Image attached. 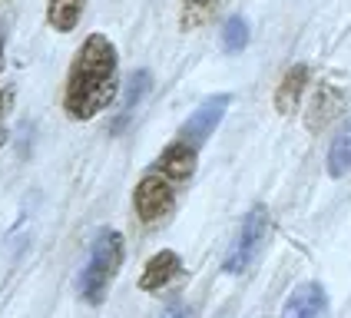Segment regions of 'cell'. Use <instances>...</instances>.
<instances>
[{
  "label": "cell",
  "instance_id": "13",
  "mask_svg": "<svg viewBox=\"0 0 351 318\" xmlns=\"http://www.w3.org/2000/svg\"><path fill=\"white\" fill-rule=\"evenodd\" d=\"M222 0H179V27L182 30H195L215 14Z\"/></svg>",
  "mask_w": 351,
  "mask_h": 318
},
{
  "label": "cell",
  "instance_id": "17",
  "mask_svg": "<svg viewBox=\"0 0 351 318\" xmlns=\"http://www.w3.org/2000/svg\"><path fill=\"white\" fill-rule=\"evenodd\" d=\"M0 73H3V34H0Z\"/></svg>",
  "mask_w": 351,
  "mask_h": 318
},
{
  "label": "cell",
  "instance_id": "1",
  "mask_svg": "<svg viewBox=\"0 0 351 318\" xmlns=\"http://www.w3.org/2000/svg\"><path fill=\"white\" fill-rule=\"evenodd\" d=\"M119 90V57L106 34H90L77 47V57L66 70L63 113L77 123L99 117Z\"/></svg>",
  "mask_w": 351,
  "mask_h": 318
},
{
  "label": "cell",
  "instance_id": "2",
  "mask_svg": "<svg viewBox=\"0 0 351 318\" xmlns=\"http://www.w3.org/2000/svg\"><path fill=\"white\" fill-rule=\"evenodd\" d=\"M123 256H126V249H123V236L117 229H99L93 236L90 256L80 272V298L86 305H103V298L123 265Z\"/></svg>",
  "mask_w": 351,
  "mask_h": 318
},
{
  "label": "cell",
  "instance_id": "9",
  "mask_svg": "<svg viewBox=\"0 0 351 318\" xmlns=\"http://www.w3.org/2000/svg\"><path fill=\"white\" fill-rule=\"evenodd\" d=\"M308 66L305 63H295L289 66V73L282 77V83L275 86V110L282 113V117H289L298 110V103H302V93H305V86H308Z\"/></svg>",
  "mask_w": 351,
  "mask_h": 318
},
{
  "label": "cell",
  "instance_id": "14",
  "mask_svg": "<svg viewBox=\"0 0 351 318\" xmlns=\"http://www.w3.org/2000/svg\"><path fill=\"white\" fill-rule=\"evenodd\" d=\"M249 47V23L245 17H229L222 27V50L226 53H239Z\"/></svg>",
  "mask_w": 351,
  "mask_h": 318
},
{
  "label": "cell",
  "instance_id": "11",
  "mask_svg": "<svg viewBox=\"0 0 351 318\" xmlns=\"http://www.w3.org/2000/svg\"><path fill=\"white\" fill-rule=\"evenodd\" d=\"M86 10V0H47V23L57 34H70Z\"/></svg>",
  "mask_w": 351,
  "mask_h": 318
},
{
  "label": "cell",
  "instance_id": "15",
  "mask_svg": "<svg viewBox=\"0 0 351 318\" xmlns=\"http://www.w3.org/2000/svg\"><path fill=\"white\" fill-rule=\"evenodd\" d=\"M149 80H153L149 77V70H133V73H130L126 90H123V110H126V113H133L139 99L149 93Z\"/></svg>",
  "mask_w": 351,
  "mask_h": 318
},
{
  "label": "cell",
  "instance_id": "5",
  "mask_svg": "<svg viewBox=\"0 0 351 318\" xmlns=\"http://www.w3.org/2000/svg\"><path fill=\"white\" fill-rule=\"evenodd\" d=\"M229 103H232V97H229V93H215V97L202 99V103H199V106L193 110V117L182 123V130H179V139L193 143L195 149H199V143H206V139L215 133V126L222 123L226 110H229Z\"/></svg>",
  "mask_w": 351,
  "mask_h": 318
},
{
  "label": "cell",
  "instance_id": "3",
  "mask_svg": "<svg viewBox=\"0 0 351 318\" xmlns=\"http://www.w3.org/2000/svg\"><path fill=\"white\" fill-rule=\"evenodd\" d=\"M265 236H269V209H265V206H252V209L245 212V219H242V229H239V236H235L222 269H226L229 276H242L255 258H258L262 245H265Z\"/></svg>",
  "mask_w": 351,
  "mask_h": 318
},
{
  "label": "cell",
  "instance_id": "10",
  "mask_svg": "<svg viewBox=\"0 0 351 318\" xmlns=\"http://www.w3.org/2000/svg\"><path fill=\"white\" fill-rule=\"evenodd\" d=\"M341 103H345L341 90H335V86H328V83H322V86L315 90L312 103H308V113H305L308 130H325V126L335 119V113L341 110Z\"/></svg>",
  "mask_w": 351,
  "mask_h": 318
},
{
  "label": "cell",
  "instance_id": "12",
  "mask_svg": "<svg viewBox=\"0 0 351 318\" xmlns=\"http://www.w3.org/2000/svg\"><path fill=\"white\" fill-rule=\"evenodd\" d=\"M351 169V119L341 123V130L335 133L332 146H328V176L341 179Z\"/></svg>",
  "mask_w": 351,
  "mask_h": 318
},
{
  "label": "cell",
  "instance_id": "16",
  "mask_svg": "<svg viewBox=\"0 0 351 318\" xmlns=\"http://www.w3.org/2000/svg\"><path fill=\"white\" fill-rule=\"evenodd\" d=\"M159 318H186V305H182V302H176V305H169Z\"/></svg>",
  "mask_w": 351,
  "mask_h": 318
},
{
  "label": "cell",
  "instance_id": "8",
  "mask_svg": "<svg viewBox=\"0 0 351 318\" xmlns=\"http://www.w3.org/2000/svg\"><path fill=\"white\" fill-rule=\"evenodd\" d=\"M179 272H182V258L176 256L173 249H162V252H156V256L146 262V269H143V276H139V289H143V292H159V289H166Z\"/></svg>",
  "mask_w": 351,
  "mask_h": 318
},
{
  "label": "cell",
  "instance_id": "6",
  "mask_svg": "<svg viewBox=\"0 0 351 318\" xmlns=\"http://www.w3.org/2000/svg\"><path fill=\"white\" fill-rule=\"evenodd\" d=\"M282 318H328V295L318 282H302L289 295Z\"/></svg>",
  "mask_w": 351,
  "mask_h": 318
},
{
  "label": "cell",
  "instance_id": "18",
  "mask_svg": "<svg viewBox=\"0 0 351 318\" xmlns=\"http://www.w3.org/2000/svg\"><path fill=\"white\" fill-rule=\"evenodd\" d=\"M3 3H7V0H0V7H3Z\"/></svg>",
  "mask_w": 351,
  "mask_h": 318
},
{
  "label": "cell",
  "instance_id": "4",
  "mask_svg": "<svg viewBox=\"0 0 351 318\" xmlns=\"http://www.w3.org/2000/svg\"><path fill=\"white\" fill-rule=\"evenodd\" d=\"M173 206H176V182L166 179L162 173H156V169H149L133 189V209H136L139 222H159L162 216L173 212Z\"/></svg>",
  "mask_w": 351,
  "mask_h": 318
},
{
  "label": "cell",
  "instance_id": "7",
  "mask_svg": "<svg viewBox=\"0 0 351 318\" xmlns=\"http://www.w3.org/2000/svg\"><path fill=\"white\" fill-rule=\"evenodd\" d=\"M195 156H199V149H195L193 143H186V139H173L156 159V173H162L166 179H173V182H182V179H189L195 173Z\"/></svg>",
  "mask_w": 351,
  "mask_h": 318
}]
</instances>
